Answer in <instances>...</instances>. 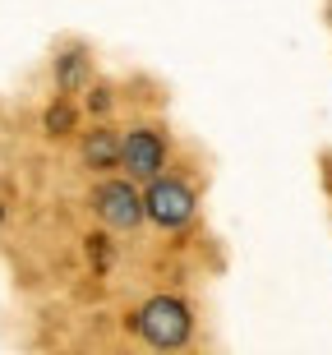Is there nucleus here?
Returning <instances> with one entry per match:
<instances>
[{
	"instance_id": "0eeeda50",
	"label": "nucleus",
	"mask_w": 332,
	"mask_h": 355,
	"mask_svg": "<svg viewBox=\"0 0 332 355\" xmlns=\"http://www.w3.org/2000/svg\"><path fill=\"white\" fill-rule=\"evenodd\" d=\"M79 130H83V102L55 92L51 102H46V111H42V134L60 144V139H79Z\"/></svg>"
},
{
	"instance_id": "7ed1b4c3",
	"label": "nucleus",
	"mask_w": 332,
	"mask_h": 355,
	"mask_svg": "<svg viewBox=\"0 0 332 355\" xmlns=\"http://www.w3.org/2000/svg\"><path fill=\"white\" fill-rule=\"evenodd\" d=\"M171 125L161 116H134L130 125H120V171L148 184L171 166Z\"/></svg>"
},
{
	"instance_id": "39448f33",
	"label": "nucleus",
	"mask_w": 332,
	"mask_h": 355,
	"mask_svg": "<svg viewBox=\"0 0 332 355\" xmlns=\"http://www.w3.org/2000/svg\"><path fill=\"white\" fill-rule=\"evenodd\" d=\"M93 79H97L93 46H88V42H79V37L60 42V46H55V55H51V83H55V92L79 97V92L88 88Z\"/></svg>"
},
{
	"instance_id": "1a4fd4ad",
	"label": "nucleus",
	"mask_w": 332,
	"mask_h": 355,
	"mask_svg": "<svg viewBox=\"0 0 332 355\" xmlns=\"http://www.w3.org/2000/svg\"><path fill=\"white\" fill-rule=\"evenodd\" d=\"M88 259H93V268H102V272L111 268V259H116V240H111V231H107V226L88 236Z\"/></svg>"
},
{
	"instance_id": "f257e3e1",
	"label": "nucleus",
	"mask_w": 332,
	"mask_h": 355,
	"mask_svg": "<svg viewBox=\"0 0 332 355\" xmlns=\"http://www.w3.org/2000/svg\"><path fill=\"white\" fill-rule=\"evenodd\" d=\"M130 332H134V342L148 346V351H185L199 337V309L185 295H175V291H157V295L134 304Z\"/></svg>"
},
{
	"instance_id": "f03ea898",
	"label": "nucleus",
	"mask_w": 332,
	"mask_h": 355,
	"mask_svg": "<svg viewBox=\"0 0 332 355\" xmlns=\"http://www.w3.org/2000/svg\"><path fill=\"white\" fill-rule=\"evenodd\" d=\"M199 208H203V194H199V180L180 166H166L161 175L143 184V212H148V226H157L161 236H185L189 226L199 222Z\"/></svg>"
},
{
	"instance_id": "20e7f679",
	"label": "nucleus",
	"mask_w": 332,
	"mask_h": 355,
	"mask_svg": "<svg viewBox=\"0 0 332 355\" xmlns=\"http://www.w3.org/2000/svg\"><path fill=\"white\" fill-rule=\"evenodd\" d=\"M88 208L111 236H134L139 226H148V212H143V184L130 180L125 171H107L97 175L93 189H88Z\"/></svg>"
},
{
	"instance_id": "423d86ee",
	"label": "nucleus",
	"mask_w": 332,
	"mask_h": 355,
	"mask_svg": "<svg viewBox=\"0 0 332 355\" xmlns=\"http://www.w3.org/2000/svg\"><path fill=\"white\" fill-rule=\"evenodd\" d=\"M79 166L88 175L120 171V125L116 120H93L88 130H79Z\"/></svg>"
},
{
	"instance_id": "6e6552de",
	"label": "nucleus",
	"mask_w": 332,
	"mask_h": 355,
	"mask_svg": "<svg viewBox=\"0 0 332 355\" xmlns=\"http://www.w3.org/2000/svg\"><path fill=\"white\" fill-rule=\"evenodd\" d=\"M79 97H83V116L88 120H111L116 106H120V83L116 79H93Z\"/></svg>"
}]
</instances>
